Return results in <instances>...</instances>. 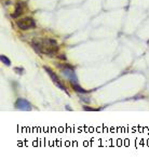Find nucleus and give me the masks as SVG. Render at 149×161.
I'll use <instances>...</instances> for the list:
<instances>
[{
	"mask_svg": "<svg viewBox=\"0 0 149 161\" xmlns=\"http://www.w3.org/2000/svg\"><path fill=\"white\" fill-rule=\"evenodd\" d=\"M32 45L39 54H47L53 55L58 51L57 42L51 38H43L40 40H35L32 42Z\"/></svg>",
	"mask_w": 149,
	"mask_h": 161,
	"instance_id": "f257e3e1",
	"label": "nucleus"
},
{
	"mask_svg": "<svg viewBox=\"0 0 149 161\" xmlns=\"http://www.w3.org/2000/svg\"><path fill=\"white\" fill-rule=\"evenodd\" d=\"M43 68H45V70L47 71V74L50 76V78L52 79L53 83H54V85H56V87L60 88L61 90H63V91H65V92H67V90H66V87L63 85V83H62V81H61L60 78H58V77H57V75L55 74L54 71H53L51 68H49V67L45 66V67H43Z\"/></svg>",
	"mask_w": 149,
	"mask_h": 161,
	"instance_id": "20e7f679",
	"label": "nucleus"
},
{
	"mask_svg": "<svg viewBox=\"0 0 149 161\" xmlns=\"http://www.w3.org/2000/svg\"><path fill=\"white\" fill-rule=\"evenodd\" d=\"M80 100H82V101H83V102H85V103H89V102H90V100H89V98H82V96H81V98H80Z\"/></svg>",
	"mask_w": 149,
	"mask_h": 161,
	"instance_id": "9b49d317",
	"label": "nucleus"
},
{
	"mask_svg": "<svg viewBox=\"0 0 149 161\" xmlns=\"http://www.w3.org/2000/svg\"><path fill=\"white\" fill-rule=\"evenodd\" d=\"M16 25L22 30H28V29L36 27V23L32 17H24V19L18 20V21H16Z\"/></svg>",
	"mask_w": 149,
	"mask_h": 161,
	"instance_id": "7ed1b4c3",
	"label": "nucleus"
},
{
	"mask_svg": "<svg viewBox=\"0 0 149 161\" xmlns=\"http://www.w3.org/2000/svg\"><path fill=\"white\" fill-rule=\"evenodd\" d=\"M71 85H73V89L75 91H76V92H78V93H82V94H84V93H86V91L84 90L83 88H81L80 87V85H77V83H71Z\"/></svg>",
	"mask_w": 149,
	"mask_h": 161,
	"instance_id": "0eeeda50",
	"label": "nucleus"
},
{
	"mask_svg": "<svg viewBox=\"0 0 149 161\" xmlns=\"http://www.w3.org/2000/svg\"><path fill=\"white\" fill-rule=\"evenodd\" d=\"M14 71H15L16 74L21 75V74H23L24 69H23V68H18V67H15V68H14Z\"/></svg>",
	"mask_w": 149,
	"mask_h": 161,
	"instance_id": "1a4fd4ad",
	"label": "nucleus"
},
{
	"mask_svg": "<svg viewBox=\"0 0 149 161\" xmlns=\"http://www.w3.org/2000/svg\"><path fill=\"white\" fill-rule=\"evenodd\" d=\"M14 106H15L16 109H20V110H26V111L32 110V105L25 98H17Z\"/></svg>",
	"mask_w": 149,
	"mask_h": 161,
	"instance_id": "39448f33",
	"label": "nucleus"
},
{
	"mask_svg": "<svg viewBox=\"0 0 149 161\" xmlns=\"http://www.w3.org/2000/svg\"><path fill=\"white\" fill-rule=\"evenodd\" d=\"M60 58H62V60H66L65 54H61V55H60Z\"/></svg>",
	"mask_w": 149,
	"mask_h": 161,
	"instance_id": "f8f14e48",
	"label": "nucleus"
},
{
	"mask_svg": "<svg viewBox=\"0 0 149 161\" xmlns=\"http://www.w3.org/2000/svg\"><path fill=\"white\" fill-rule=\"evenodd\" d=\"M83 109H84V110H90V111H95V110H98V109L91 108V107H88V106H83Z\"/></svg>",
	"mask_w": 149,
	"mask_h": 161,
	"instance_id": "9d476101",
	"label": "nucleus"
},
{
	"mask_svg": "<svg viewBox=\"0 0 149 161\" xmlns=\"http://www.w3.org/2000/svg\"><path fill=\"white\" fill-rule=\"evenodd\" d=\"M25 7H26L25 2H23V1H18V2L16 3V5H15V10H14V13L12 14V17L16 19V17H18V16H21L22 14L24 13Z\"/></svg>",
	"mask_w": 149,
	"mask_h": 161,
	"instance_id": "423d86ee",
	"label": "nucleus"
},
{
	"mask_svg": "<svg viewBox=\"0 0 149 161\" xmlns=\"http://www.w3.org/2000/svg\"><path fill=\"white\" fill-rule=\"evenodd\" d=\"M60 67L62 68L63 76L70 80L71 83H77L78 82V78H77L76 74H75L73 66H70V65H60Z\"/></svg>",
	"mask_w": 149,
	"mask_h": 161,
	"instance_id": "f03ea898",
	"label": "nucleus"
},
{
	"mask_svg": "<svg viewBox=\"0 0 149 161\" xmlns=\"http://www.w3.org/2000/svg\"><path fill=\"white\" fill-rule=\"evenodd\" d=\"M0 60H1V62H2L5 65H7V66H10V65H11V61L5 55H3V54H1V55H0Z\"/></svg>",
	"mask_w": 149,
	"mask_h": 161,
	"instance_id": "6e6552de",
	"label": "nucleus"
}]
</instances>
